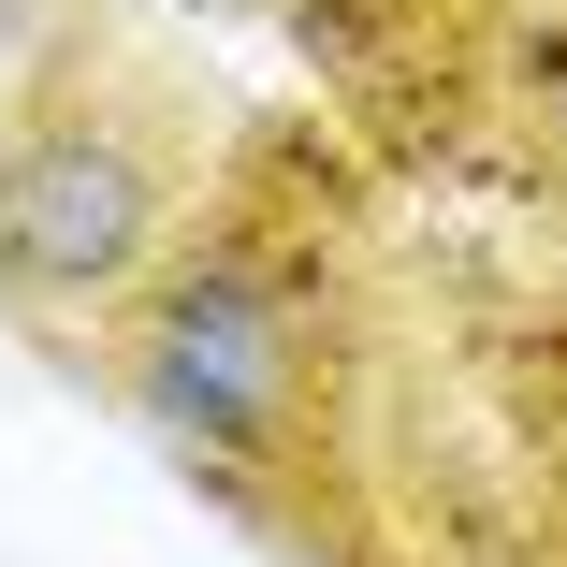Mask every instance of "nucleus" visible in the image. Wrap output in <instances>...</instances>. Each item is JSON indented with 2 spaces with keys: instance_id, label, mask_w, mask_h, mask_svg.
I'll return each instance as SVG.
<instances>
[{
  "instance_id": "f257e3e1",
  "label": "nucleus",
  "mask_w": 567,
  "mask_h": 567,
  "mask_svg": "<svg viewBox=\"0 0 567 567\" xmlns=\"http://www.w3.org/2000/svg\"><path fill=\"white\" fill-rule=\"evenodd\" d=\"M117 408L234 509H277L334 408V277L262 218L175 234L161 277L117 306Z\"/></svg>"
},
{
  "instance_id": "f03ea898",
  "label": "nucleus",
  "mask_w": 567,
  "mask_h": 567,
  "mask_svg": "<svg viewBox=\"0 0 567 567\" xmlns=\"http://www.w3.org/2000/svg\"><path fill=\"white\" fill-rule=\"evenodd\" d=\"M189 132L146 87H44L0 117V320H117L189 234Z\"/></svg>"
},
{
  "instance_id": "7ed1b4c3",
  "label": "nucleus",
  "mask_w": 567,
  "mask_h": 567,
  "mask_svg": "<svg viewBox=\"0 0 567 567\" xmlns=\"http://www.w3.org/2000/svg\"><path fill=\"white\" fill-rule=\"evenodd\" d=\"M59 73H73V0H0V117H30Z\"/></svg>"
},
{
  "instance_id": "20e7f679",
  "label": "nucleus",
  "mask_w": 567,
  "mask_h": 567,
  "mask_svg": "<svg viewBox=\"0 0 567 567\" xmlns=\"http://www.w3.org/2000/svg\"><path fill=\"white\" fill-rule=\"evenodd\" d=\"M553 146H567V73H553Z\"/></svg>"
}]
</instances>
